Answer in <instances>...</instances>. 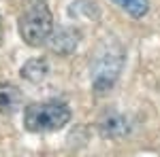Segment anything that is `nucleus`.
I'll list each match as a JSON object with an SVG mask.
<instances>
[{"mask_svg": "<svg viewBox=\"0 0 160 157\" xmlns=\"http://www.w3.org/2000/svg\"><path fill=\"white\" fill-rule=\"evenodd\" d=\"M45 72H47V64L43 60H32L22 68V74L26 79H30V81H41L45 76Z\"/></svg>", "mask_w": 160, "mask_h": 157, "instance_id": "nucleus-5", "label": "nucleus"}, {"mask_svg": "<svg viewBox=\"0 0 160 157\" xmlns=\"http://www.w3.org/2000/svg\"><path fill=\"white\" fill-rule=\"evenodd\" d=\"M53 32V17L43 0H28L19 15V34L30 47L43 45Z\"/></svg>", "mask_w": 160, "mask_h": 157, "instance_id": "nucleus-1", "label": "nucleus"}, {"mask_svg": "<svg viewBox=\"0 0 160 157\" xmlns=\"http://www.w3.org/2000/svg\"><path fill=\"white\" fill-rule=\"evenodd\" d=\"M113 2L120 9H124L130 17H135V19L145 17L149 11V0H113Z\"/></svg>", "mask_w": 160, "mask_h": 157, "instance_id": "nucleus-4", "label": "nucleus"}, {"mask_svg": "<svg viewBox=\"0 0 160 157\" xmlns=\"http://www.w3.org/2000/svg\"><path fill=\"white\" fill-rule=\"evenodd\" d=\"M0 43H2V24H0Z\"/></svg>", "mask_w": 160, "mask_h": 157, "instance_id": "nucleus-6", "label": "nucleus"}, {"mask_svg": "<svg viewBox=\"0 0 160 157\" xmlns=\"http://www.w3.org/2000/svg\"><path fill=\"white\" fill-rule=\"evenodd\" d=\"M22 106V91L11 83H0V113L11 115Z\"/></svg>", "mask_w": 160, "mask_h": 157, "instance_id": "nucleus-3", "label": "nucleus"}, {"mask_svg": "<svg viewBox=\"0 0 160 157\" xmlns=\"http://www.w3.org/2000/svg\"><path fill=\"white\" fill-rule=\"evenodd\" d=\"M71 109L64 102H34L24 110V127L28 132H56L62 130L71 121Z\"/></svg>", "mask_w": 160, "mask_h": 157, "instance_id": "nucleus-2", "label": "nucleus"}]
</instances>
